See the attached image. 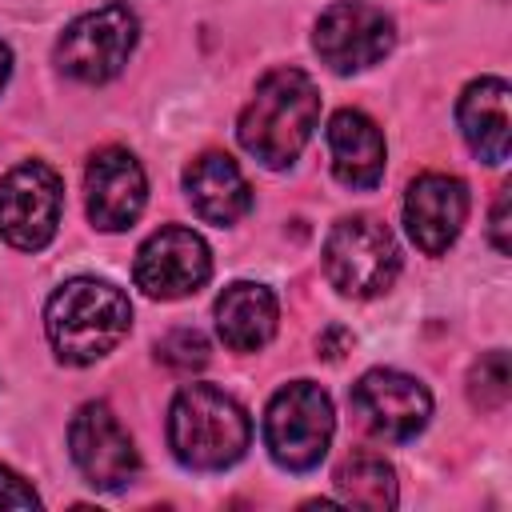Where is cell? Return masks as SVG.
Segmentation results:
<instances>
[{"label": "cell", "mask_w": 512, "mask_h": 512, "mask_svg": "<svg viewBox=\"0 0 512 512\" xmlns=\"http://www.w3.org/2000/svg\"><path fill=\"white\" fill-rule=\"evenodd\" d=\"M8 68H12V52H8V44L0 40V88H4V80H8Z\"/></svg>", "instance_id": "cb8c5ba5"}, {"label": "cell", "mask_w": 512, "mask_h": 512, "mask_svg": "<svg viewBox=\"0 0 512 512\" xmlns=\"http://www.w3.org/2000/svg\"><path fill=\"white\" fill-rule=\"evenodd\" d=\"M392 40L396 32L384 8L364 4V0H336L332 8H324V16L316 20V36H312L320 60L332 72H360L384 60Z\"/></svg>", "instance_id": "ba28073f"}, {"label": "cell", "mask_w": 512, "mask_h": 512, "mask_svg": "<svg viewBox=\"0 0 512 512\" xmlns=\"http://www.w3.org/2000/svg\"><path fill=\"white\" fill-rule=\"evenodd\" d=\"M328 152L340 184L368 192L384 180V136L360 108H340L328 120Z\"/></svg>", "instance_id": "5bb4252c"}, {"label": "cell", "mask_w": 512, "mask_h": 512, "mask_svg": "<svg viewBox=\"0 0 512 512\" xmlns=\"http://www.w3.org/2000/svg\"><path fill=\"white\" fill-rule=\"evenodd\" d=\"M468 396H472V404L484 408V412H496V408L508 404V396H512L508 352L496 348V352H484V356L472 364V372H468Z\"/></svg>", "instance_id": "d6986e66"}, {"label": "cell", "mask_w": 512, "mask_h": 512, "mask_svg": "<svg viewBox=\"0 0 512 512\" xmlns=\"http://www.w3.org/2000/svg\"><path fill=\"white\" fill-rule=\"evenodd\" d=\"M460 132L468 148L484 164H504L512 148V120H508V84L500 76H480L464 88L456 104Z\"/></svg>", "instance_id": "9a60e30c"}, {"label": "cell", "mask_w": 512, "mask_h": 512, "mask_svg": "<svg viewBox=\"0 0 512 512\" xmlns=\"http://www.w3.org/2000/svg\"><path fill=\"white\" fill-rule=\"evenodd\" d=\"M128 324H132L128 296L96 276H76L60 284L44 312L48 344L64 364H92L108 356L128 336Z\"/></svg>", "instance_id": "7a4b0ae2"}, {"label": "cell", "mask_w": 512, "mask_h": 512, "mask_svg": "<svg viewBox=\"0 0 512 512\" xmlns=\"http://www.w3.org/2000/svg\"><path fill=\"white\" fill-rule=\"evenodd\" d=\"M184 188H188V200L196 208L200 220L208 224H236L248 208H252V188L244 180V172L236 168L232 156L224 152H204L188 164L184 172Z\"/></svg>", "instance_id": "2e32d148"}, {"label": "cell", "mask_w": 512, "mask_h": 512, "mask_svg": "<svg viewBox=\"0 0 512 512\" xmlns=\"http://www.w3.org/2000/svg\"><path fill=\"white\" fill-rule=\"evenodd\" d=\"M324 272L344 296H376L400 272L392 232L372 216H344L324 240Z\"/></svg>", "instance_id": "5b68a950"}, {"label": "cell", "mask_w": 512, "mask_h": 512, "mask_svg": "<svg viewBox=\"0 0 512 512\" xmlns=\"http://www.w3.org/2000/svg\"><path fill=\"white\" fill-rule=\"evenodd\" d=\"M136 32H140V24L128 4L92 8V12L76 16L64 28V36L56 40V64L72 80L104 84L128 64V56L136 48Z\"/></svg>", "instance_id": "8992f818"}, {"label": "cell", "mask_w": 512, "mask_h": 512, "mask_svg": "<svg viewBox=\"0 0 512 512\" xmlns=\"http://www.w3.org/2000/svg\"><path fill=\"white\" fill-rule=\"evenodd\" d=\"M336 492L356 508H396V472L376 452H352L336 468Z\"/></svg>", "instance_id": "ac0fdd59"}, {"label": "cell", "mask_w": 512, "mask_h": 512, "mask_svg": "<svg viewBox=\"0 0 512 512\" xmlns=\"http://www.w3.org/2000/svg\"><path fill=\"white\" fill-rule=\"evenodd\" d=\"M352 408L376 436L412 440L432 416V396L416 376H404L396 368H372L352 384Z\"/></svg>", "instance_id": "8fae6325"}, {"label": "cell", "mask_w": 512, "mask_h": 512, "mask_svg": "<svg viewBox=\"0 0 512 512\" xmlns=\"http://www.w3.org/2000/svg\"><path fill=\"white\" fill-rule=\"evenodd\" d=\"M468 216V188L464 180L448 176V172H424L408 184L404 196V224L408 236L416 240L420 252L440 256L452 248V240L460 236Z\"/></svg>", "instance_id": "7c38bea8"}, {"label": "cell", "mask_w": 512, "mask_h": 512, "mask_svg": "<svg viewBox=\"0 0 512 512\" xmlns=\"http://www.w3.org/2000/svg\"><path fill=\"white\" fill-rule=\"evenodd\" d=\"M0 508H40L36 488L20 472H12L4 464H0Z\"/></svg>", "instance_id": "44dd1931"}, {"label": "cell", "mask_w": 512, "mask_h": 512, "mask_svg": "<svg viewBox=\"0 0 512 512\" xmlns=\"http://www.w3.org/2000/svg\"><path fill=\"white\" fill-rule=\"evenodd\" d=\"M84 192H88L92 224L104 228V232H120L140 216L144 196H148V180H144V168L132 152L104 148L88 160Z\"/></svg>", "instance_id": "4fadbf2b"}, {"label": "cell", "mask_w": 512, "mask_h": 512, "mask_svg": "<svg viewBox=\"0 0 512 512\" xmlns=\"http://www.w3.org/2000/svg\"><path fill=\"white\" fill-rule=\"evenodd\" d=\"M252 440L248 412L216 384H184L168 408L172 456L192 472H220L244 456Z\"/></svg>", "instance_id": "3957f363"}, {"label": "cell", "mask_w": 512, "mask_h": 512, "mask_svg": "<svg viewBox=\"0 0 512 512\" xmlns=\"http://www.w3.org/2000/svg\"><path fill=\"white\" fill-rule=\"evenodd\" d=\"M216 332L232 352H256L276 332V296L264 284L236 280L216 296Z\"/></svg>", "instance_id": "e0dca14e"}, {"label": "cell", "mask_w": 512, "mask_h": 512, "mask_svg": "<svg viewBox=\"0 0 512 512\" xmlns=\"http://www.w3.org/2000/svg\"><path fill=\"white\" fill-rule=\"evenodd\" d=\"M508 200H512V188L504 184L500 196H496V204H492V244H496L500 256L512 252V240H508Z\"/></svg>", "instance_id": "7402d4cb"}, {"label": "cell", "mask_w": 512, "mask_h": 512, "mask_svg": "<svg viewBox=\"0 0 512 512\" xmlns=\"http://www.w3.org/2000/svg\"><path fill=\"white\" fill-rule=\"evenodd\" d=\"M320 120V92L300 68H272L240 112L236 136L264 168H288Z\"/></svg>", "instance_id": "6da1fadb"}, {"label": "cell", "mask_w": 512, "mask_h": 512, "mask_svg": "<svg viewBox=\"0 0 512 512\" xmlns=\"http://www.w3.org/2000/svg\"><path fill=\"white\" fill-rule=\"evenodd\" d=\"M132 276L136 288H144L152 300H180L212 276V256L192 228L168 224L140 244Z\"/></svg>", "instance_id": "30bf717a"}, {"label": "cell", "mask_w": 512, "mask_h": 512, "mask_svg": "<svg viewBox=\"0 0 512 512\" xmlns=\"http://www.w3.org/2000/svg\"><path fill=\"white\" fill-rule=\"evenodd\" d=\"M64 184L44 160H24L0 180V236L20 252H40L60 224Z\"/></svg>", "instance_id": "52a82bcc"}, {"label": "cell", "mask_w": 512, "mask_h": 512, "mask_svg": "<svg viewBox=\"0 0 512 512\" xmlns=\"http://www.w3.org/2000/svg\"><path fill=\"white\" fill-rule=\"evenodd\" d=\"M156 356L172 368V372H196L208 364V340L196 328H176L156 344Z\"/></svg>", "instance_id": "ffe728a7"}, {"label": "cell", "mask_w": 512, "mask_h": 512, "mask_svg": "<svg viewBox=\"0 0 512 512\" xmlns=\"http://www.w3.org/2000/svg\"><path fill=\"white\" fill-rule=\"evenodd\" d=\"M332 428H336L332 400L312 380L284 384L264 412V444L272 460L288 472L316 468L332 444Z\"/></svg>", "instance_id": "277c9868"}, {"label": "cell", "mask_w": 512, "mask_h": 512, "mask_svg": "<svg viewBox=\"0 0 512 512\" xmlns=\"http://www.w3.org/2000/svg\"><path fill=\"white\" fill-rule=\"evenodd\" d=\"M348 344H352V336H348L340 324H336V328H328V336L320 340V348H324V356H328V360H340V356H344L340 348H348Z\"/></svg>", "instance_id": "603a6c76"}, {"label": "cell", "mask_w": 512, "mask_h": 512, "mask_svg": "<svg viewBox=\"0 0 512 512\" xmlns=\"http://www.w3.org/2000/svg\"><path fill=\"white\" fill-rule=\"evenodd\" d=\"M68 452L80 468V476L100 492H120L132 484L140 456L132 448V436L112 416L108 404H84L68 424Z\"/></svg>", "instance_id": "9c48e42d"}]
</instances>
